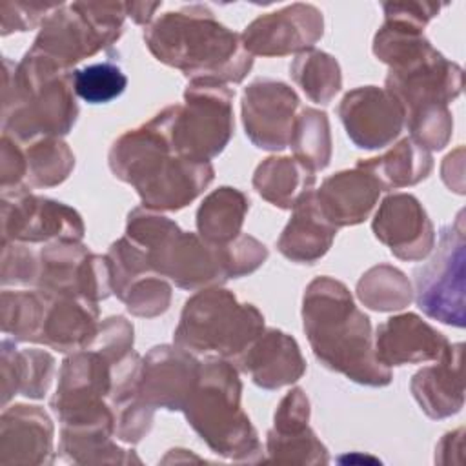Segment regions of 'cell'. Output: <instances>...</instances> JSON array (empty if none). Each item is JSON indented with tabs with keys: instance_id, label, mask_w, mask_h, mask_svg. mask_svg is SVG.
I'll use <instances>...</instances> for the list:
<instances>
[{
	"instance_id": "2",
	"label": "cell",
	"mask_w": 466,
	"mask_h": 466,
	"mask_svg": "<svg viewBox=\"0 0 466 466\" xmlns=\"http://www.w3.org/2000/svg\"><path fill=\"white\" fill-rule=\"evenodd\" d=\"M302 324L313 355L328 370L362 386H388L391 370L377 355L370 317L348 286L333 277H315L302 297Z\"/></svg>"
},
{
	"instance_id": "33",
	"label": "cell",
	"mask_w": 466,
	"mask_h": 466,
	"mask_svg": "<svg viewBox=\"0 0 466 466\" xmlns=\"http://www.w3.org/2000/svg\"><path fill=\"white\" fill-rule=\"evenodd\" d=\"M289 75L315 104H329L342 87V73L337 58L315 47L295 56Z\"/></svg>"
},
{
	"instance_id": "6",
	"label": "cell",
	"mask_w": 466,
	"mask_h": 466,
	"mask_svg": "<svg viewBox=\"0 0 466 466\" xmlns=\"http://www.w3.org/2000/svg\"><path fill=\"white\" fill-rule=\"evenodd\" d=\"M126 237L146 249L155 273L180 289L198 291L228 280L222 244H209L198 233L182 231L175 220L155 209L135 208L127 215Z\"/></svg>"
},
{
	"instance_id": "28",
	"label": "cell",
	"mask_w": 466,
	"mask_h": 466,
	"mask_svg": "<svg viewBox=\"0 0 466 466\" xmlns=\"http://www.w3.org/2000/svg\"><path fill=\"white\" fill-rule=\"evenodd\" d=\"M115 424H82L60 428V455L75 464H129L140 462L133 450L115 441Z\"/></svg>"
},
{
	"instance_id": "1",
	"label": "cell",
	"mask_w": 466,
	"mask_h": 466,
	"mask_svg": "<svg viewBox=\"0 0 466 466\" xmlns=\"http://www.w3.org/2000/svg\"><path fill=\"white\" fill-rule=\"evenodd\" d=\"M177 104L120 135L107 155L111 173L131 184L144 208L177 211L193 202L215 177L211 162H195L175 153L171 122Z\"/></svg>"
},
{
	"instance_id": "26",
	"label": "cell",
	"mask_w": 466,
	"mask_h": 466,
	"mask_svg": "<svg viewBox=\"0 0 466 466\" xmlns=\"http://www.w3.org/2000/svg\"><path fill=\"white\" fill-rule=\"evenodd\" d=\"M335 235L337 228L322 215L315 189H311L293 206L291 218L277 240V249L291 262L313 264L329 251Z\"/></svg>"
},
{
	"instance_id": "9",
	"label": "cell",
	"mask_w": 466,
	"mask_h": 466,
	"mask_svg": "<svg viewBox=\"0 0 466 466\" xmlns=\"http://www.w3.org/2000/svg\"><path fill=\"white\" fill-rule=\"evenodd\" d=\"M233 96L228 84L191 80L171 122L175 153L195 162H209L222 153L235 127Z\"/></svg>"
},
{
	"instance_id": "17",
	"label": "cell",
	"mask_w": 466,
	"mask_h": 466,
	"mask_svg": "<svg viewBox=\"0 0 466 466\" xmlns=\"http://www.w3.org/2000/svg\"><path fill=\"white\" fill-rule=\"evenodd\" d=\"M202 362L177 344H160L142 357L138 397L151 410L182 411L191 397Z\"/></svg>"
},
{
	"instance_id": "50",
	"label": "cell",
	"mask_w": 466,
	"mask_h": 466,
	"mask_svg": "<svg viewBox=\"0 0 466 466\" xmlns=\"http://www.w3.org/2000/svg\"><path fill=\"white\" fill-rule=\"evenodd\" d=\"M162 2H126V16L138 25H149Z\"/></svg>"
},
{
	"instance_id": "5",
	"label": "cell",
	"mask_w": 466,
	"mask_h": 466,
	"mask_svg": "<svg viewBox=\"0 0 466 466\" xmlns=\"http://www.w3.org/2000/svg\"><path fill=\"white\" fill-rule=\"evenodd\" d=\"M240 393L237 366L222 357H208L182 411L213 453L238 462H255L262 459V446L242 410Z\"/></svg>"
},
{
	"instance_id": "35",
	"label": "cell",
	"mask_w": 466,
	"mask_h": 466,
	"mask_svg": "<svg viewBox=\"0 0 466 466\" xmlns=\"http://www.w3.org/2000/svg\"><path fill=\"white\" fill-rule=\"evenodd\" d=\"M289 147L293 149V157L313 173L328 167L331 160L328 115L315 107H304L295 118Z\"/></svg>"
},
{
	"instance_id": "10",
	"label": "cell",
	"mask_w": 466,
	"mask_h": 466,
	"mask_svg": "<svg viewBox=\"0 0 466 466\" xmlns=\"http://www.w3.org/2000/svg\"><path fill=\"white\" fill-rule=\"evenodd\" d=\"M431 251V258L413 273V299L430 319L462 328L466 322V238L462 211H459L451 224L441 229L439 244Z\"/></svg>"
},
{
	"instance_id": "40",
	"label": "cell",
	"mask_w": 466,
	"mask_h": 466,
	"mask_svg": "<svg viewBox=\"0 0 466 466\" xmlns=\"http://www.w3.org/2000/svg\"><path fill=\"white\" fill-rule=\"evenodd\" d=\"M404 126L419 146L428 151H439L448 146L453 133V116L448 106L424 107L404 118Z\"/></svg>"
},
{
	"instance_id": "24",
	"label": "cell",
	"mask_w": 466,
	"mask_h": 466,
	"mask_svg": "<svg viewBox=\"0 0 466 466\" xmlns=\"http://www.w3.org/2000/svg\"><path fill=\"white\" fill-rule=\"evenodd\" d=\"M382 189L375 177L355 166L329 175L315 189V200L322 215L337 229L364 222L375 208Z\"/></svg>"
},
{
	"instance_id": "12",
	"label": "cell",
	"mask_w": 466,
	"mask_h": 466,
	"mask_svg": "<svg viewBox=\"0 0 466 466\" xmlns=\"http://www.w3.org/2000/svg\"><path fill=\"white\" fill-rule=\"evenodd\" d=\"M84 220L76 209L31 193L29 186L2 189V242L82 240Z\"/></svg>"
},
{
	"instance_id": "27",
	"label": "cell",
	"mask_w": 466,
	"mask_h": 466,
	"mask_svg": "<svg viewBox=\"0 0 466 466\" xmlns=\"http://www.w3.org/2000/svg\"><path fill=\"white\" fill-rule=\"evenodd\" d=\"M16 340L2 339V404L5 406L15 395L42 399L53 380L55 359L46 350H18Z\"/></svg>"
},
{
	"instance_id": "23",
	"label": "cell",
	"mask_w": 466,
	"mask_h": 466,
	"mask_svg": "<svg viewBox=\"0 0 466 466\" xmlns=\"http://www.w3.org/2000/svg\"><path fill=\"white\" fill-rule=\"evenodd\" d=\"M44 291V289H42ZM46 293V313L40 342L60 353L91 348L98 333V306L78 295Z\"/></svg>"
},
{
	"instance_id": "25",
	"label": "cell",
	"mask_w": 466,
	"mask_h": 466,
	"mask_svg": "<svg viewBox=\"0 0 466 466\" xmlns=\"http://www.w3.org/2000/svg\"><path fill=\"white\" fill-rule=\"evenodd\" d=\"M410 388L430 419H446L459 413L464 404L462 344H450L435 364L419 370L411 377Z\"/></svg>"
},
{
	"instance_id": "32",
	"label": "cell",
	"mask_w": 466,
	"mask_h": 466,
	"mask_svg": "<svg viewBox=\"0 0 466 466\" xmlns=\"http://www.w3.org/2000/svg\"><path fill=\"white\" fill-rule=\"evenodd\" d=\"M22 146H25V186L53 187L71 175L75 155L60 137H40Z\"/></svg>"
},
{
	"instance_id": "19",
	"label": "cell",
	"mask_w": 466,
	"mask_h": 466,
	"mask_svg": "<svg viewBox=\"0 0 466 466\" xmlns=\"http://www.w3.org/2000/svg\"><path fill=\"white\" fill-rule=\"evenodd\" d=\"M371 229L400 260H424L435 246V228L419 198L410 193L388 195L375 211Z\"/></svg>"
},
{
	"instance_id": "20",
	"label": "cell",
	"mask_w": 466,
	"mask_h": 466,
	"mask_svg": "<svg viewBox=\"0 0 466 466\" xmlns=\"http://www.w3.org/2000/svg\"><path fill=\"white\" fill-rule=\"evenodd\" d=\"M450 344L441 331L410 311L379 324L373 339L375 355L388 368L439 360Z\"/></svg>"
},
{
	"instance_id": "42",
	"label": "cell",
	"mask_w": 466,
	"mask_h": 466,
	"mask_svg": "<svg viewBox=\"0 0 466 466\" xmlns=\"http://www.w3.org/2000/svg\"><path fill=\"white\" fill-rule=\"evenodd\" d=\"M133 324L122 315H113L100 322L91 348L100 351L115 366L133 353Z\"/></svg>"
},
{
	"instance_id": "31",
	"label": "cell",
	"mask_w": 466,
	"mask_h": 466,
	"mask_svg": "<svg viewBox=\"0 0 466 466\" xmlns=\"http://www.w3.org/2000/svg\"><path fill=\"white\" fill-rule=\"evenodd\" d=\"M249 198L237 187L211 191L197 209L198 235L209 244H228L242 233Z\"/></svg>"
},
{
	"instance_id": "16",
	"label": "cell",
	"mask_w": 466,
	"mask_h": 466,
	"mask_svg": "<svg viewBox=\"0 0 466 466\" xmlns=\"http://www.w3.org/2000/svg\"><path fill=\"white\" fill-rule=\"evenodd\" d=\"M299 104L295 89L280 80L257 78L248 84L242 93L240 111L249 142L266 151L288 147Z\"/></svg>"
},
{
	"instance_id": "46",
	"label": "cell",
	"mask_w": 466,
	"mask_h": 466,
	"mask_svg": "<svg viewBox=\"0 0 466 466\" xmlns=\"http://www.w3.org/2000/svg\"><path fill=\"white\" fill-rule=\"evenodd\" d=\"M0 180L2 189L25 186V155L22 142L2 133L0 140Z\"/></svg>"
},
{
	"instance_id": "8",
	"label": "cell",
	"mask_w": 466,
	"mask_h": 466,
	"mask_svg": "<svg viewBox=\"0 0 466 466\" xmlns=\"http://www.w3.org/2000/svg\"><path fill=\"white\" fill-rule=\"evenodd\" d=\"M124 20V2H60L42 22L29 51L71 69L84 58L109 49L122 35Z\"/></svg>"
},
{
	"instance_id": "29",
	"label": "cell",
	"mask_w": 466,
	"mask_h": 466,
	"mask_svg": "<svg viewBox=\"0 0 466 466\" xmlns=\"http://www.w3.org/2000/svg\"><path fill=\"white\" fill-rule=\"evenodd\" d=\"M313 184L315 173L295 157H268L253 173L257 193L280 209H293L313 189Z\"/></svg>"
},
{
	"instance_id": "21",
	"label": "cell",
	"mask_w": 466,
	"mask_h": 466,
	"mask_svg": "<svg viewBox=\"0 0 466 466\" xmlns=\"http://www.w3.org/2000/svg\"><path fill=\"white\" fill-rule=\"evenodd\" d=\"M55 428L40 406L15 404L0 417V464H51Z\"/></svg>"
},
{
	"instance_id": "11",
	"label": "cell",
	"mask_w": 466,
	"mask_h": 466,
	"mask_svg": "<svg viewBox=\"0 0 466 466\" xmlns=\"http://www.w3.org/2000/svg\"><path fill=\"white\" fill-rule=\"evenodd\" d=\"M111 386L113 366L100 351L93 348L73 351L60 366L49 406L62 426L115 420L109 404Z\"/></svg>"
},
{
	"instance_id": "15",
	"label": "cell",
	"mask_w": 466,
	"mask_h": 466,
	"mask_svg": "<svg viewBox=\"0 0 466 466\" xmlns=\"http://www.w3.org/2000/svg\"><path fill=\"white\" fill-rule=\"evenodd\" d=\"M324 16L313 4H289L246 25L240 40L251 56L300 55L322 38Z\"/></svg>"
},
{
	"instance_id": "4",
	"label": "cell",
	"mask_w": 466,
	"mask_h": 466,
	"mask_svg": "<svg viewBox=\"0 0 466 466\" xmlns=\"http://www.w3.org/2000/svg\"><path fill=\"white\" fill-rule=\"evenodd\" d=\"M78 116L73 71L27 51L18 64L4 60L2 131L25 144L67 135Z\"/></svg>"
},
{
	"instance_id": "45",
	"label": "cell",
	"mask_w": 466,
	"mask_h": 466,
	"mask_svg": "<svg viewBox=\"0 0 466 466\" xmlns=\"http://www.w3.org/2000/svg\"><path fill=\"white\" fill-rule=\"evenodd\" d=\"M58 4L46 2H2L0 18H2V35L15 31H27L36 25H42L46 16L56 9Z\"/></svg>"
},
{
	"instance_id": "41",
	"label": "cell",
	"mask_w": 466,
	"mask_h": 466,
	"mask_svg": "<svg viewBox=\"0 0 466 466\" xmlns=\"http://www.w3.org/2000/svg\"><path fill=\"white\" fill-rule=\"evenodd\" d=\"M107 258L113 271V293L118 299L135 279L153 271L146 249L126 235L109 246Z\"/></svg>"
},
{
	"instance_id": "47",
	"label": "cell",
	"mask_w": 466,
	"mask_h": 466,
	"mask_svg": "<svg viewBox=\"0 0 466 466\" xmlns=\"http://www.w3.org/2000/svg\"><path fill=\"white\" fill-rule=\"evenodd\" d=\"M309 400L302 388L289 390L279 402L273 417L275 430H295L308 426Z\"/></svg>"
},
{
	"instance_id": "18",
	"label": "cell",
	"mask_w": 466,
	"mask_h": 466,
	"mask_svg": "<svg viewBox=\"0 0 466 466\" xmlns=\"http://www.w3.org/2000/svg\"><path fill=\"white\" fill-rule=\"evenodd\" d=\"M339 116L350 140L360 149L390 146L404 127V115L393 95L377 86L348 91L339 104Z\"/></svg>"
},
{
	"instance_id": "14",
	"label": "cell",
	"mask_w": 466,
	"mask_h": 466,
	"mask_svg": "<svg viewBox=\"0 0 466 466\" xmlns=\"http://www.w3.org/2000/svg\"><path fill=\"white\" fill-rule=\"evenodd\" d=\"M464 86L462 67L430 46L415 58L390 67L386 87L399 102L404 118L431 106H448Z\"/></svg>"
},
{
	"instance_id": "37",
	"label": "cell",
	"mask_w": 466,
	"mask_h": 466,
	"mask_svg": "<svg viewBox=\"0 0 466 466\" xmlns=\"http://www.w3.org/2000/svg\"><path fill=\"white\" fill-rule=\"evenodd\" d=\"M266 453L271 462L279 464H328L326 446L317 439L309 426L295 430L268 431Z\"/></svg>"
},
{
	"instance_id": "22",
	"label": "cell",
	"mask_w": 466,
	"mask_h": 466,
	"mask_svg": "<svg viewBox=\"0 0 466 466\" xmlns=\"http://www.w3.org/2000/svg\"><path fill=\"white\" fill-rule=\"evenodd\" d=\"M233 364L262 390L289 386L306 371L297 340L277 328L264 329Z\"/></svg>"
},
{
	"instance_id": "7",
	"label": "cell",
	"mask_w": 466,
	"mask_h": 466,
	"mask_svg": "<svg viewBox=\"0 0 466 466\" xmlns=\"http://www.w3.org/2000/svg\"><path fill=\"white\" fill-rule=\"evenodd\" d=\"M264 331L262 313L222 286L198 289L182 308L173 342L191 353L235 362Z\"/></svg>"
},
{
	"instance_id": "39",
	"label": "cell",
	"mask_w": 466,
	"mask_h": 466,
	"mask_svg": "<svg viewBox=\"0 0 466 466\" xmlns=\"http://www.w3.org/2000/svg\"><path fill=\"white\" fill-rule=\"evenodd\" d=\"M120 300L135 317L153 319L162 315L171 304V284L158 273L149 271L135 279L122 293Z\"/></svg>"
},
{
	"instance_id": "38",
	"label": "cell",
	"mask_w": 466,
	"mask_h": 466,
	"mask_svg": "<svg viewBox=\"0 0 466 466\" xmlns=\"http://www.w3.org/2000/svg\"><path fill=\"white\" fill-rule=\"evenodd\" d=\"M76 96L89 104H106L120 96L127 86V76L111 60L91 64L73 71Z\"/></svg>"
},
{
	"instance_id": "36",
	"label": "cell",
	"mask_w": 466,
	"mask_h": 466,
	"mask_svg": "<svg viewBox=\"0 0 466 466\" xmlns=\"http://www.w3.org/2000/svg\"><path fill=\"white\" fill-rule=\"evenodd\" d=\"M46 313V293L36 291H4L2 293V331L16 342H40V331Z\"/></svg>"
},
{
	"instance_id": "30",
	"label": "cell",
	"mask_w": 466,
	"mask_h": 466,
	"mask_svg": "<svg viewBox=\"0 0 466 466\" xmlns=\"http://www.w3.org/2000/svg\"><path fill=\"white\" fill-rule=\"evenodd\" d=\"M357 166L371 173L380 189L388 191L415 186L424 180L433 167V158L428 149L406 137L384 155L359 160Z\"/></svg>"
},
{
	"instance_id": "34",
	"label": "cell",
	"mask_w": 466,
	"mask_h": 466,
	"mask_svg": "<svg viewBox=\"0 0 466 466\" xmlns=\"http://www.w3.org/2000/svg\"><path fill=\"white\" fill-rule=\"evenodd\" d=\"M357 297L370 309L399 311L413 300V288L399 268L379 264L359 279Z\"/></svg>"
},
{
	"instance_id": "3",
	"label": "cell",
	"mask_w": 466,
	"mask_h": 466,
	"mask_svg": "<svg viewBox=\"0 0 466 466\" xmlns=\"http://www.w3.org/2000/svg\"><path fill=\"white\" fill-rule=\"evenodd\" d=\"M149 53L191 80L240 84L253 67L240 35L220 24L202 4L167 11L144 31Z\"/></svg>"
},
{
	"instance_id": "48",
	"label": "cell",
	"mask_w": 466,
	"mask_h": 466,
	"mask_svg": "<svg viewBox=\"0 0 466 466\" xmlns=\"http://www.w3.org/2000/svg\"><path fill=\"white\" fill-rule=\"evenodd\" d=\"M382 11L384 20L399 22L422 31L426 24L439 15L441 5L430 2H384Z\"/></svg>"
},
{
	"instance_id": "44",
	"label": "cell",
	"mask_w": 466,
	"mask_h": 466,
	"mask_svg": "<svg viewBox=\"0 0 466 466\" xmlns=\"http://www.w3.org/2000/svg\"><path fill=\"white\" fill-rule=\"evenodd\" d=\"M38 253L27 244L2 242V284H36Z\"/></svg>"
},
{
	"instance_id": "49",
	"label": "cell",
	"mask_w": 466,
	"mask_h": 466,
	"mask_svg": "<svg viewBox=\"0 0 466 466\" xmlns=\"http://www.w3.org/2000/svg\"><path fill=\"white\" fill-rule=\"evenodd\" d=\"M462 450H464V428L448 431L435 448V462L450 464L451 453H457L459 457H462Z\"/></svg>"
},
{
	"instance_id": "13",
	"label": "cell",
	"mask_w": 466,
	"mask_h": 466,
	"mask_svg": "<svg viewBox=\"0 0 466 466\" xmlns=\"http://www.w3.org/2000/svg\"><path fill=\"white\" fill-rule=\"evenodd\" d=\"M36 288L51 293L78 295L98 302L113 293L107 255H96L80 240L47 242L38 251Z\"/></svg>"
},
{
	"instance_id": "43",
	"label": "cell",
	"mask_w": 466,
	"mask_h": 466,
	"mask_svg": "<svg viewBox=\"0 0 466 466\" xmlns=\"http://www.w3.org/2000/svg\"><path fill=\"white\" fill-rule=\"evenodd\" d=\"M228 279H238L258 269L268 258V248L251 235L240 233L228 244H222Z\"/></svg>"
}]
</instances>
